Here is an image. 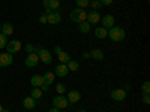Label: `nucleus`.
I'll list each match as a JSON object with an SVG mask.
<instances>
[{
	"instance_id": "obj_1",
	"label": "nucleus",
	"mask_w": 150,
	"mask_h": 112,
	"mask_svg": "<svg viewBox=\"0 0 150 112\" xmlns=\"http://www.w3.org/2000/svg\"><path fill=\"white\" fill-rule=\"evenodd\" d=\"M108 37L112 42H122L125 37H126V32H125L122 27H111L108 30Z\"/></svg>"
},
{
	"instance_id": "obj_2",
	"label": "nucleus",
	"mask_w": 150,
	"mask_h": 112,
	"mask_svg": "<svg viewBox=\"0 0 150 112\" xmlns=\"http://www.w3.org/2000/svg\"><path fill=\"white\" fill-rule=\"evenodd\" d=\"M35 54H38V57H39V60L42 61L44 64H50L53 61L51 52H50L48 49H45V48H35Z\"/></svg>"
},
{
	"instance_id": "obj_3",
	"label": "nucleus",
	"mask_w": 150,
	"mask_h": 112,
	"mask_svg": "<svg viewBox=\"0 0 150 112\" xmlns=\"http://www.w3.org/2000/svg\"><path fill=\"white\" fill-rule=\"evenodd\" d=\"M86 18H87V12H86L84 9H81V8L74 9V10L71 12V20H72L74 22H77V24L86 21Z\"/></svg>"
},
{
	"instance_id": "obj_4",
	"label": "nucleus",
	"mask_w": 150,
	"mask_h": 112,
	"mask_svg": "<svg viewBox=\"0 0 150 112\" xmlns=\"http://www.w3.org/2000/svg\"><path fill=\"white\" fill-rule=\"evenodd\" d=\"M53 105H54V108L65 109V108H68L69 102H68V99H66L63 94H57V96L53 99Z\"/></svg>"
},
{
	"instance_id": "obj_5",
	"label": "nucleus",
	"mask_w": 150,
	"mask_h": 112,
	"mask_svg": "<svg viewBox=\"0 0 150 112\" xmlns=\"http://www.w3.org/2000/svg\"><path fill=\"white\" fill-rule=\"evenodd\" d=\"M5 48H6L8 54H17L21 51V42L20 41H9Z\"/></svg>"
},
{
	"instance_id": "obj_6",
	"label": "nucleus",
	"mask_w": 150,
	"mask_h": 112,
	"mask_svg": "<svg viewBox=\"0 0 150 112\" xmlns=\"http://www.w3.org/2000/svg\"><path fill=\"white\" fill-rule=\"evenodd\" d=\"M126 91H125L123 88H116V90H112L111 91V99L112 100H116V102H122L126 99Z\"/></svg>"
},
{
	"instance_id": "obj_7",
	"label": "nucleus",
	"mask_w": 150,
	"mask_h": 112,
	"mask_svg": "<svg viewBox=\"0 0 150 112\" xmlns=\"http://www.w3.org/2000/svg\"><path fill=\"white\" fill-rule=\"evenodd\" d=\"M86 21L90 24H98L99 21H101V15H99V12L98 10H90V12H87V18H86Z\"/></svg>"
},
{
	"instance_id": "obj_8",
	"label": "nucleus",
	"mask_w": 150,
	"mask_h": 112,
	"mask_svg": "<svg viewBox=\"0 0 150 112\" xmlns=\"http://www.w3.org/2000/svg\"><path fill=\"white\" fill-rule=\"evenodd\" d=\"M12 61H14V57L12 54H0V67H9L12 64Z\"/></svg>"
},
{
	"instance_id": "obj_9",
	"label": "nucleus",
	"mask_w": 150,
	"mask_h": 112,
	"mask_svg": "<svg viewBox=\"0 0 150 112\" xmlns=\"http://www.w3.org/2000/svg\"><path fill=\"white\" fill-rule=\"evenodd\" d=\"M68 73H69V69H68V66L63 64V63L57 64L56 69H54V75H56V76H59V78H65Z\"/></svg>"
},
{
	"instance_id": "obj_10",
	"label": "nucleus",
	"mask_w": 150,
	"mask_h": 112,
	"mask_svg": "<svg viewBox=\"0 0 150 112\" xmlns=\"http://www.w3.org/2000/svg\"><path fill=\"white\" fill-rule=\"evenodd\" d=\"M66 99H68L69 103H78V102L81 100V93H80L78 90H71V91L68 93Z\"/></svg>"
},
{
	"instance_id": "obj_11",
	"label": "nucleus",
	"mask_w": 150,
	"mask_h": 112,
	"mask_svg": "<svg viewBox=\"0 0 150 112\" xmlns=\"http://www.w3.org/2000/svg\"><path fill=\"white\" fill-rule=\"evenodd\" d=\"M99 22H102V27L104 29L110 30L111 27H114V17H112V15H105V17L101 18V21H99Z\"/></svg>"
},
{
	"instance_id": "obj_12",
	"label": "nucleus",
	"mask_w": 150,
	"mask_h": 112,
	"mask_svg": "<svg viewBox=\"0 0 150 112\" xmlns=\"http://www.w3.org/2000/svg\"><path fill=\"white\" fill-rule=\"evenodd\" d=\"M26 66L27 67H35L38 63H39V57H38V54H35V52H32V54H29L27 57H26Z\"/></svg>"
},
{
	"instance_id": "obj_13",
	"label": "nucleus",
	"mask_w": 150,
	"mask_h": 112,
	"mask_svg": "<svg viewBox=\"0 0 150 112\" xmlns=\"http://www.w3.org/2000/svg\"><path fill=\"white\" fill-rule=\"evenodd\" d=\"M60 20H62V17H60L59 12H51V14L47 15V22L48 24H59Z\"/></svg>"
},
{
	"instance_id": "obj_14",
	"label": "nucleus",
	"mask_w": 150,
	"mask_h": 112,
	"mask_svg": "<svg viewBox=\"0 0 150 112\" xmlns=\"http://www.w3.org/2000/svg\"><path fill=\"white\" fill-rule=\"evenodd\" d=\"M42 79H44V84L51 85V84H54V81H56V75H54V72H45V73L42 75Z\"/></svg>"
},
{
	"instance_id": "obj_15",
	"label": "nucleus",
	"mask_w": 150,
	"mask_h": 112,
	"mask_svg": "<svg viewBox=\"0 0 150 112\" xmlns=\"http://www.w3.org/2000/svg\"><path fill=\"white\" fill-rule=\"evenodd\" d=\"M90 54V58H93V60H98V61H101V60H104V51L102 49H98V48H95V49H92V51L89 52Z\"/></svg>"
},
{
	"instance_id": "obj_16",
	"label": "nucleus",
	"mask_w": 150,
	"mask_h": 112,
	"mask_svg": "<svg viewBox=\"0 0 150 112\" xmlns=\"http://www.w3.org/2000/svg\"><path fill=\"white\" fill-rule=\"evenodd\" d=\"M23 106L26 108L27 111H32V109H35V106H36V100H35L33 97L29 96V97H26V99L23 100Z\"/></svg>"
},
{
	"instance_id": "obj_17",
	"label": "nucleus",
	"mask_w": 150,
	"mask_h": 112,
	"mask_svg": "<svg viewBox=\"0 0 150 112\" xmlns=\"http://www.w3.org/2000/svg\"><path fill=\"white\" fill-rule=\"evenodd\" d=\"M30 84H32V87H36V88H39V87L44 84L42 75H33L32 79H30Z\"/></svg>"
},
{
	"instance_id": "obj_18",
	"label": "nucleus",
	"mask_w": 150,
	"mask_h": 112,
	"mask_svg": "<svg viewBox=\"0 0 150 112\" xmlns=\"http://www.w3.org/2000/svg\"><path fill=\"white\" fill-rule=\"evenodd\" d=\"M2 32L5 36H9V34H12L14 33V26H12L11 22H5V24H2Z\"/></svg>"
},
{
	"instance_id": "obj_19",
	"label": "nucleus",
	"mask_w": 150,
	"mask_h": 112,
	"mask_svg": "<svg viewBox=\"0 0 150 112\" xmlns=\"http://www.w3.org/2000/svg\"><path fill=\"white\" fill-rule=\"evenodd\" d=\"M95 36L98 39H105L108 36V30L104 29V27H98V29H95Z\"/></svg>"
},
{
	"instance_id": "obj_20",
	"label": "nucleus",
	"mask_w": 150,
	"mask_h": 112,
	"mask_svg": "<svg viewBox=\"0 0 150 112\" xmlns=\"http://www.w3.org/2000/svg\"><path fill=\"white\" fill-rule=\"evenodd\" d=\"M57 58L60 60V63H63V64H66L68 61L71 60V55H69L68 52H65V51H60V52L57 54Z\"/></svg>"
},
{
	"instance_id": "obj_21",
	"label": "nucleus",
	"mask_w": 150,
	"mask_h": 112,
	"mask_svg": "<svg viewBox=\"0 0 150 112\" xmlns=\"http://www.w3.org/2000/svg\"><path fill=\"white\" fill-rule=\"evenodd\" d=\"M90 29H92V27H90V24L87 22V21H83V22L78 24V30H80L81 33H89Z\"/></svg>"
},
{
	"instance_id": "obj_22",
	"label": "nucleus",
	"mask_w": 150,
	"mask_h": 112,
	"mask_svg": "<svg viewBox=\"0 0 150 112\" xmlns=\"http://www.w3.org/2000/svg\"><path fill=\"white\" fill-rule=\"evenodd\" d=\"M66 66H68V69H69V70H72V72H77V70L80 69L78 61H75V60H69L68 63H66Z\"/></svg>"
},
{
	"instance_id": "obj_23",
	"label": "nucleus",
	"mask_w": 150,
	"mask_h": 112,
	"mask_svg": "<svg viewBox=\"0 0 150 112\" xmlns=\"http://www.w3.org/2000/svg\"><path fill=\"white\" fill-rule=\"evenodd\" d=\"M30 97H33L35 100L41 99V97H42V90H41V88H36V87H33V90H32V93H30Z\"/></svg>"
},
{
	"instance_id": "obj_24",
	"label": "nucleus",
	"mask_w": 150,
	"mask_h": 112,
	"mask_svg": "<svg viewBox=\"0 0 150 112\" xmlns=\"http://www.w3.org/2000/svg\"><path fill=\"white\" fill-rule=\"evenodd\" d=\"M59 8H60V0H50V9L53 12H57Z\"/></svg>"
},
{
	"instance_id": "obj_25",
	"label": "nucleus",
	"mask_w": 150,
	"mask_h": 112,
	"mask_svg": "<svg viewBox=\"0 0 150 112\" xmlns=\"http://www.w3.org/2000/svg\"><path fill=\"white\" fill-rule=\"evenodd\" d=\"M56 91H57L59 94H63V93H66V87H65V84H62V82L56 84Z\"/></svg>"
},
{
	"instance_id": "obj_26",
	"label": "nucleus",
	"mask_w": 150,
	"mask_h": 112,
	"mask_svg": "<svg viewBox=\"0 0 150 112\" xmlns=\"http://www.w3.org/2000/svg\"><path fill=\"white\" fill-rule=\"evenodd\" d=\"M75 3H77V6L78 8H87L89 6V3H90V0H75Z\"/></svg>"
},
{
	"instance_id": "obj_27",
	"label": "nucleus",
	"mask_w": 150,
	"mask_h": 112,
	"mask_svg": "<svg viewBox=\"0 0 150 112\" xmlns=\"http://www.w3.org/2000/svg\"><path fill=\"white\" fill-rule=\"evenodd\" d=\"M89 6H92V9H95V10H98L99 8H102V3L99 2V0H92V2L89 3Z\"/></svg>"
},
{
	"instance_id": "obj_28",
	"label": "nucleus",
	"mask_w": 150,
	"mask_h": 112,
	"mask_svg": "<svg viewBox=\"0 0 150 112\" xmlns=\"http://www.w3.org/2000/svg\"><path fill=\"white\" fill-rule=\"evenodd\" d=\"M141 91H143V94H149V93H150V82H149V81H146V82L141 85Z\"/></svg>"
},
{
	"instance_id": "obj_29",
	"label": "nucleus",
	"mask_w": 150,
	"mask_h": 112,
	"mask_svg": "<svg viewBox=\"0 0 150 112\" xmlns=\"http://www.w3.org/2000/svg\"><path fill=\"white\" fill-rule=\"evenodd\" d=\"M8 45V36H5L3 33H0V48H5Z\"/></svg>"
},
{
	"instance_id": "obj_30",
	"label": "nucleus",
	"mask_w": 150,
	"mask_h": 112,
	"mask_svg": "<svg viewBox=\"0 0 150 112\" xmlns=\"http://www.w3.org/2000/svg\"><path fill=\"white\" fill-rule=\"evenodd\" d=\"M141 102H143L144 105H149V103H150V96H149V94H143V96H141Z\"/></svg>"
},
{
	"instance_id": "obj_31",
	"label": "nucleus",
	"mask_w": 150,
	"mask_h": 112,
	"mask_svg": "<svg viewBox=\"0 0 150 112\" xmlns=\"http://www.w3.org/2000/svg\"><path fill=\"white\" fill-rule=\"evenodd\" d=\"M35 48H36V46H35L33 43H29V45H26V51H27L29 54H32V52H35Z\"/></svg>"
},
{
	"instance_id": "obj_32",
	"label": "nucleus",
	"mask_w": 150,
	"mask_h": 112,
	"mask_svg": "<svg viewBox=\"0 0 150 112\" xmlns=\"http://www.w3.org/2000/svg\"><path fill=\"white\" fill-rule=\"evenodd\" d=\"M99 2L102 3V6H108V5H111L112 2H114V0H99Z\"/></svg>"
},
{
	"instance_id": "obj_33",
	"label": "nucleus",
	"mask_w": 150,
	"mask_h": 112,
	"mask_svg": "<svg viewBox=\"0 0 150 112\" xmlns=\"http://www.w3.org/2000/svg\"><path fill=\"white\" fill-rule=\"evenodd\" d=\"M39 22H41V24H45V22H47V15H45V14H42V15L39 17Z\"/></svg>"
},
{
	"instance_id": "obj_34",
	"label": "nucleus",
	"mask_w": 150,
	"mask_h": 112,
	"mask_svg": "<svg viewBox=\"0 0 150 112\" xmlns=\"http://www.w3.org/2000/svg\"><path fill=\"white\" fill-rule=\"evenodd\" d=\"M39 88H41V90H42V93H44V91H48V88H50V85H47V84H42V85L39 87Z\"/></svg>"
},
{
	"instance_id": "obj_35",
	"label": "nucleus",
	"mask_w": 150,
	"mask_h": 112,
	"mask_svg": "<svg viewBox=\"0 0 150 112\" xmlns=\"http://www.w3.org/2000/svg\"><path fill=\"white\" fill-rule=\"evenodd\" d=\"M60 51H63V49H62V48H60L59 45H56V46H54V52H56V54H59Z\"/></svg>"
},
{
	"instance_id": "obj_36",
	"label": "nucleus",
	"mask_w": 150,
	"mask_h": 112,
	"mask_svg": "<svg viewBox=\"0 0 150 112\" xmlns=\"http://www.w3.org/2000/svg\"><path fill=\"white\" fill-rule=\"evenodd\" d=\"M42 5L44 8H50V0H42Z\"/></svg>"
},
{
	"instance_id": "obj_37",
	"label": "nucleus",
	"mask_w": 150,
	"mask_h": 112,
	"mask_svg": "<svg viewBox=\"0 0 150 112\" xmlns=\"http://www.w3.org/2000/svg\"><path fill=\"white\" fill-rule=\"evenodd\" d=\"M123 90H125V91H129V90H131V85H129V84H126V85H125V88H123Z\"/></svg>"
},
{
	"instance_id": "obj_38",
	"label": "nucleus",
	"mask_w": 150,
	"mask_h": 112,
	"mask_svg": "<svg viewBox=\"0 0 150 112\" xmlns=\"http://www.w3.org/2000/svg\"><path fill=\"white\" fill-rule=\"evenodd\" d=\"M50 112H60V109L59 108H51V109H50Z\"/></svg>"
},
{
	"instance_id": "obj_39",
	"label": "nucleus",
	"mask_w": 150,
	"mask_h": 112,
	"mask_svg": "<svg viewBox=\"0 0 150 112\" xmlns=\"http://www.w3.org/2000/svg\"><path fill=\"white\" fill-rule=\"evenodd\" d=\"M83 57H84V58H90V54H89V52H84Z\"/></svg>"
},
{
	"instance_id": "obj_40",
	"label": "nucleus",
	"mask_w": 150,
	"mask_h": 112,
	"mask_svg": "<svg viewBox=\"0 0 150 112\" xmlns=\"http://www.w3.org/2000/svg\"><path fill=\"white\" fill-rule=\"evenodd\" d=\"M2 112H9V111H8V109H5V108H3V111H2Z\"/></svg>"
},
{
	"instance_id": "obj_41",
	"label": "nucleus",
	"mask_w": 150,
	"mask_h": 112,
	"mask_svg": "<svg viewBox=\"0 0 150 112\" xmlns=\"http://www.w3.org/2000/svg\"><path fill=\"white\" fill-rule=\"evenodd\" d=\"M2 111H3V106H2V105H0V112H2Z\"/></svg>"
},
{
	"instance_id": "obj_42",
	"label": "nucleus",
	"mask_w": 150,
	"mask_h": 112,
	"mask_svg": "<svg viewBox=\"0 0 150 112\" xmlns=\"http://www.w3.org/2000/svg\"><path fill=\"white\" fill-rule=\"evenodd\" d=\"M0 30H2V24H0Z\"/></svg>"
},
{
	"instance_id": "obj_43",
	"label": "nucleus",
	"mask_w": 150,
	"mask_h": 112,
	"mask_svg": "<svg viewBox=\"0 0 150 112\" xmlns=\"http://www.w3.org/2000/svg\"><path fill=\"white\" fill-rule=\"evenodd\" d=\"M80 112H84V111H80Z\"/></svg>"
}]
</instances>
